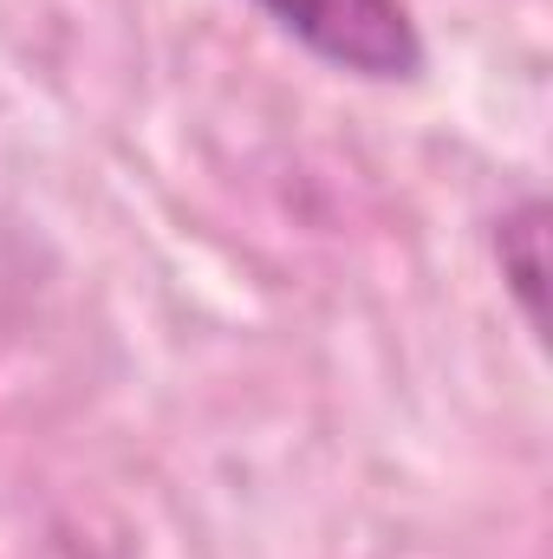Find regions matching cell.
Here are the masks:
<instances>
[{"mask_svg": "<svg viewBox=\"0 0 553 559\" xmlns=\"http://www.w3.org/2000/svg\"><path fill=\"white\" fill-rule=\"evenodd\" d=\"M255 13L319 66L365 85H416L430 66L411 0H255Z\"/></svg>", "mask_w": 553, "mask_h": 559, "instance_id": "6da1fadb", "label": "cell"}, {"mask_svg": "<svg viewBox=\"0 0 553 559\" xmlns=\"http://www.w3.org/2000/svg\"><path fill=\"white\" fill-rule=\"evenodd\" d=\"M489 254H495L502 293L515 299L521 325L534 338H548V195L541 189H521L489 222Z\"/></svg>", "mask_w": 553, "mask_h": 559, "instance_id": "7a4b0ae2", "label": "cell"}]
</instances>
